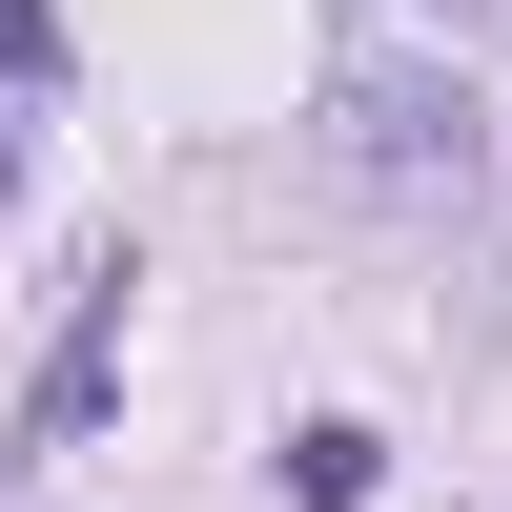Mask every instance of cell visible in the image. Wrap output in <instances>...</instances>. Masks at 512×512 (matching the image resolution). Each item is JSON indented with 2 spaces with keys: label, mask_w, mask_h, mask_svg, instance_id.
Returning a JSON list of instances; mask_svg holds the SVG:
<instances>
[{
  "label": "cell",
  "mask_w": 512,
  "mask_h": 512,
  "mask_svg": "<svg viewBox=\"0 0 512 512\" xmlns=\"http://www.w3.org/2000/svg\"><path fill=\"white\" fill-rule=\"evenodd\" d=\"M328 164H349L369 205H472L492 185V103L451 62H349L328 82Z\"/></svg>",
  "instance_id": "1"
},
{
  "label": "cell",
  "mask_w": 512,
  "mask_h": 512,
  "mask_svg": "<svg viewBox=\"0 0 512 512\" xmlns=\"http://www.w3.org/2000/svg\"><path fill=\"white\" fill-rule=\"evenodd\" d=\"M103 369H123V267H82L62 349H41V431H82V410H103Z\"/></svg>",
  "instance_id": "2"
},
{
  "label": "cell",
  "mask_w": 512,
  "mask_h": 512,
  "mask_svg": "<svg viewBox=\"0 0 512 512\" xmlns=\"http://www.w3.org/2000/svg\"><path fill=\"white\" fill-rule=\"evenodd\" d=\"M287 492H308V512H369V431H308V451H287Z\"/></svg>",
  "instance_id": "3"
},
{
  "label": "cell",
  "mask_w": 512,
  "mask_h": 512,
  "mask_svg": "<svg viewBox=\"0 0 512 512\" xmlns=\"http://www.w3.org/2000/svg\"><path fill=\"white\" fill-rule=\"evenodd\" d=\"M0 62H21V82H41V62H62V41H41V0H0Z\"/></svg>",
  "instance_id": "4"
},
{
  "label": "cell",
  "mask_w": 512,
  "mask_h": 512,
  "mask_svg": "<svg viewBox=\"0 0 512 512\" xmlns=\"http://www.w3.org/2000/svg\"><path fill=\"white\" fill-rule=\"evenodd\" d=\"M0 205H21V144H0Z\"/></svg>",
  "instance_id": "5"
}]
</instances>
